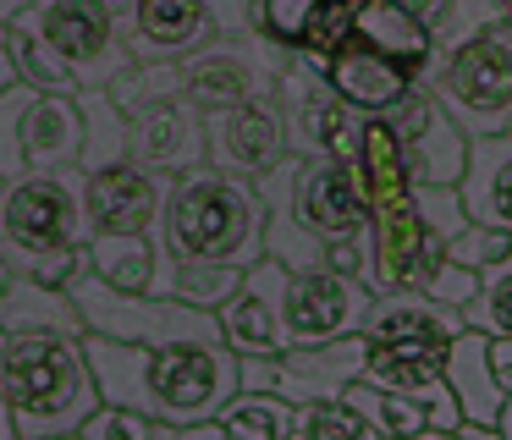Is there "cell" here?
Masks as SVG:
<instances>
[{
  "label": "cell",
  "mask_w": 512,
  "mask_h": 440,
  "mask_svg": "<svg viewBox=\"0 0 512 440\" xmlns=\"http://www.w3.org/2000/svg\"><path fill=\"white\" fill-rule=\"evenodd\" d=\"M254 193L265 209V259H276L281 270L358 275V231L369 220V204L342 154H287L254 176Z\"/></svg>",
  "instance_id": "obj_1"
},
{
  "label": "cell",
  "mask_w": 512,
  "mask_h": 440,
  "mask_svg": "<svg viewBox=\"0 0 512 440\" xmlns=\"http://www.w3.org/2000/svg\"><path fill=\"white\" fill-rule=\"evenodd\" d=\"M78 347L100 402L133 407L171 429L215 418L237 391V352L226 341H111L83 330Z\"/></svg>",
  "instance_id": "obj_2"
},
{
  "label": "cell",
  "mask_w": 512,
  "mask_h": 440,
  "mask_svg": "<svg viewBox=\"0 0 512 440\" xmlns=\"http://www.w3.org/2000/svg\"><path fill=\"white\" fill-rule=\"evenodd\" d=\"M160 242L171 259H210L248 270L265 259V209L248 176H226L215 165L171 176L160 198Z\"/></svg>",
  "instance_id": "obj_3"
},
{
  "label": "cell",
  "mask_w": 512,
  "mask_h": 440,
  "mask_svg": "<svg viewBox=\"0 0 512 440\" xmlns=\"http://www.w3.org/2000/svg\"><path fill=\"white\" fill-rule=\"evenodd\" d=\"M0 391L12 402L17 440L72 435L100 407L78 336H6L0 341Z\"/></svg>",
  "instance_id": "obj_4"
},
{
  "label": "cell",
  "mask_w": 512,
  "mask_h": 440,
  "mask_svg": "<svg viewBox=\"0 0 512 440\" xmlns=\"http://www.w3.org/2000/svg\"><path fill=\"white\" fill-rule=\"evenodd\" d=\"M468 220L457 187H413L386 209H369L358 231V281L369 292H419L446 259V237Z\"/></svg>",
  "instance_id": "obj_5"
},
{
  "label": "cell",
  "mask_w": 512,
  "mask_h": 440,
  "mask_svg": "<svg viewBox=\"0 0 512 440\" xmlns=\"http://www.w3.org/2000/svg\"><path fill=\"white\" fill-rule=\"evenodd\" d=\"M419 88L463 138L507 132L512 127V28L490 22L474 39L452 44V50H435Z\"/></svg>",
  "instance_id": "obj_6"
},
{
  "label": "cell",
  "mask_w": 512,
  "mask_h": 440,
  "mask_svg": "<svg viewBox=\"0 0 512 440\" xmlns=\"http://www.w3.org/2000/svg\"><path fill=\"white\" fill-rule=\"evenodd\" d=\"M83 165L61 171H28L0 182V259L6 270L23 275L34 259L61 248H83Z\"/></svg>",
  "instance_id": "obj_7"
},
{
  "label": "cell",
  "mask_w": 512,
  "mask_h": 440,
  "mask_svg": "<svg viewBox=\"0 0 512 440\" xmlns=\"http://www.w3.org/2000/svg\"><path fill=\"white\" fill-rule=\"evenodd\" d=\"M78 319L89 336H111V341H221L210 308H188L177 297H155V292H116L100 275L83 270L67 286Z\"/></svg>",
  "instance_id": "obj_8"
},
{
  "label": "cell",
  "mask_w": 512,
  "mask_h": 440,
  "mask_svg": "<svg viewBox=\"0 0 512 440\" xmlns=\"http://www.w3.org/2000/svg\"><path fill=\"white\" fill-rule=\"evenodd\" d=\"M6 28H23V33H34L39 44H50V50L78 72L83 88H105L127 61H133L105 0H28L23 11L6 17Z\"/></svg>",
  "instance_id": "obj_9"
},
{
  "label": "cell",
  "mask_w": 512,
  "mask_h": 440,
  "mask_svg": "<svg viewBox=\"0 0 512 440\" xmlns=\"http://www.w3.org/2000/svg\"><path fill=\"white\" fill-rule=\"evenodd\" d=\"M287 61V50H276L270 39H259L254 28H226L215 33L210 44H199L193 55L177 61V83L193 105L210 116V110L243 105V99H259L276 88V72Z\"/></svg>",
  "instance_id": "obj_10"
},
{
  "label": "cell",
  "mask_w": 512,
  "mask_h": 440,
  "mask_svg": "<svg viewBox=\"0 0 512 440\" xmlns=\"http://www.w3.org/2000/svg\"><path fill=\"white\" fill-rule=\"evenodd\" d=\"M248 0H127L122 44L133 61H182L215 33L243 28Z\"/></svg>",
  "instance_id": "obj_11"
},
{
  "label": "cell",
  "mask_w": 512,
  "mask_h": 440,
  "mask_svg": "<svg viewBox=\"0 0 512 440\" xmlns=\"http://www.w3.org/2000/svg\"><path fill=\"white\" fill-rule=\"evenodd\" d=\"M270 99H276L281 132H287V154H298V160H314V154H342V160H347L358 110L336 99V88L320 77V66H309L303 55H287L281 72H276Z\"/></svg>",
  "instance_id": "obj_12"
},
{
  "label": "cell",
  "mask_w": 512,
  "mask_h": 440,
  "mask_svg": "<svg viewBox=\"0 0 512 440\" xmlns=\"http://www.w3.org/2000/svg\"><path fill=\"white\" fill-rule=\"evenodd\" d=\"M369 297L375 292L347 270H287V286H281V347H314V341L358 336Z\"/></svg>",
  "instance_id": "obj_13"
},
{
  "label": "cell",
  "mask_w": 512,
  "mask_h": 440,
  "mask_svg": "<svg viewBox=\"0 0 512 440\" xmlns=\"http://www.w3.org/2000/svg\"><path fill=\"white\" fill-rule=\"evenodd\" d=\"M127 160L160 176H182L193 165H204V110L182 88L127 110Z\"/></svg>",
  "instance_id": "obj_14"
},
{
  "label": "cell",
  "mask_w": 512,
  "mask_h": 440,
  "mask_svg": "<svg viewBox=\"0 0 512 440\" xmlns=\"http://www.w3.org/2000/svg\"><path fill=\"white\" fill-rule=\"evenodd\" d=\"M276 160H287V132H281V116H276V99L270 94L204 116V165L254 182Z\"/></svg>",
  "instance_id": "obj_15"
},
{
  "label": "cell",
  "mask_w": 512,
  "mask_h": 440,
  "mask_svg": "<svg viewBox=\"0 0 512 440\" xmlns=\"http://www.w3.org/2000/svg\"><path fill=\"white\" fill-rule=\"evenodd\" d=\"M386 121H391V132H397V143H402V160H408V182L413 187H457L468 138L430 105L424 88H413L402 105H391Z\"/></svg>",
  "instance_id": "obj_16"
},
{
  "label": "cell",
  "mask_w": 512,
  "mask_h": 440,
  "mask_svg": "<svg viewBox=\"0 0 512 440\" xmlns=\"http://www.w3.org/2000/svg\"><path fill=\"white\" fill-rule=\"evenodd\" d=\"M281 286H287V270L276 259H254L237 292L215 308V330L237 358H276L281 352Z\"/></svg>",
  "instance_id": "obj_17"
},
{
  "label": "cell",
  "mask_w": 512,
  "mask_h": 440,
  "mask_svg": "<svg viewBox=\"0 0 512 440\" xmlns=\"http://www.w3.org/2000/svg\"><path fill=\"white\" fill-rule=\"evenodd\" d=\"M171 176L144 171L138 160H116L83 171V226L94 231H149L160 226V198Z\"/></svg>",
  "instance_id": "obj_18"
},
{
  "label": "cell",
  "mask_w": 512,
  "mask_h": 440,
  "mask_svg": "<svg viewBox=\"0 0 512 440\" xmlns=\"http://www.w3.org/2000/svg\"><path fill=\"white\" fill-rule=\"evenodd\" d=\"M314 66H320V77L336 88V99L353 105L358 116H386L391 105H402V99L419 88V77H413L408 66H397L391 55L369 50L353 33H342Z\"/></svg>",
  "instance_id": "obj_19"
},
{
  "label": "cell",
  "mask_w": 512,
  "mask_h": 440,
  "mask_svg": "<svg viewBox=\"0 0 512 440\" xmlns=\"http://www.w3.org/2000/svg\"><path fill=\"white\" fill-rule=\"evenodd\" d=\"M353 22V0H248V28L276 50L320 61Z\"/></svg>",
  "instance_id": "obj_20"
},
{
  "label": "cell",
  "mask_w": 512,
  "mask_h": 440,
  "mask_svg": "<svg viewBox=\"0 0 512 440\" xmlns=\"http://www.w3.org/2000/svg\"><path fill=\"white\" fill-rule=\"evenodd\" d=\"M358 374H364V336H336V341H314V347L276 352V396L292 407L342 396Z\"/></svg>",
  "instance_id": "obj_21"
},
{
  "label": "cell",
  "mask_w": 512,
  "mask_h": 440,
  "mask_svg": "<svg viewBox=\"0 0 512 440\" xmlns=\"http://www.w3.org/2000/svg\"><path fill=\"white\" fill-rule=\"evenodd\" d=\"M342 396L375 424L380 440H408V435H419V429H457L463 424V413H457L446 385L441 391H380V385L353 380Z\"/></svg>",
  "instance_id": "obj_22"
},
{
  "label": "cell",
  "mask_w": 512,
  "mask_h": 440,
  "mask_svg": "<svg viewBox=\"0 0 512 440\" xmlns=\"http://www.w3.org/2000/svg\"><path fill=\"white\" fill-rule=\"evenodd\" d=\"M457 198H463L468 220L512 231V127L468 138L463 149V176H457Z\"/></svg>",
  "instance_id": "obj_23"
},
{
  "label": "cell",
  "mask_w": 512,
  "mask_h": 440,
  "mask_svg": "<svg viewBox=\"0 0 512 440\" xmlns=\"http://www.w3.org/2000/svg\"><path fill=\"white\" fill-rule=\"evenodd\" d=\"M17 143H23V176L28 171H61V165H78L83 121H78L72 94H28L23 121H17Z\"/></svg>",
  "instance_id": "obj_24"
},
{
  "label": "cell",
  "mask_w": 512,
  "mask_h": 440,
  "mask_svg": "<svg viewBox=\"0 0 512 440\" xmlns=\"http://www.w3.org/2000/svg\"><path fill=\"white\" fill-rule=\"evenodd\" d=\"M446 347L452 341L430 336H364V385L380 391H441Z\"/></svg>",
  "instance_id": "obj_25"
},
{
  "label": "cell",
  "mask_w": 512,
  "mask_h": 440,
  "mask_svg": "<svg viewBox=\"0 0 512 440\" xmlns=\"http://www.w3.org/2000/svg\"><path fill=\"white\" fill-rule=\"evenodd\" d=\"M347 165H353V182H358L369 209H386V204L413 193L408 160H402V143H397L386 116H358L353 143H347Z\"/></svg>",
  "instance_id": "obj_26"
},
{
  "label": "cell",
  "mask_w": 512,
  "mask_h": 440,
  "mask_svg": "<svg viewBox=\"0 0 512 440\" xmlns=\"http://www.w3.org/2000/svg\"><path fill=\"white\" fill-rule=\"evenodd\" d=\"M347 33L364 39L369 50L391 55L397 66H408L419 83H424V72H430V61H435L430 28H424L419 17H408L397 0H353V22H347Z\"/></svg>",
  "instance_id": "obj_27"
},
{
  "label": "cell",
  "mask_w": 512,
  "mask_h": 440,
  "mask_svg": "<svg viewBox=\"0 0 512 440\" xmlns=\"http://www.w3.org/2000/svg\"><path fill=\"white\" fill-rule=\"evenodd\" d=\"M0 336H83V319L72 292L34 275H12L0 286Z\"/></svg>",
  "instance_id": "obj_28"
},
{
  "label": "cell",
  "mask_w": 512,
  "mask_h": 440,
  "mask_svg": "<svg viewBox=\"0 0 512 440\" xmlns=\"http://www.w3.org/2000/svg\"><path fill=\"white\" fill-rule=\"evenodd\" d=\"M89 253V275H100L116 292H149L155 281V264L166 259V242H160V226L149 231H94L83 242Z\"/></svg>",
  "instance_id": "obj_29"
},
{
  "label": "cell",
  "mask_w": 512,
  "mask_h": 440,
  "mask_svg": "<svg viewBox=\"0 0 512 440\" xmlns=\"http://www.w3.org/2000/svg\"><path fill=\"white\" fill-rule=\"evenodd\" d=\"M441 385L452 391L463 424H490L501 407V385L485 363V336L479 330H457L452 347H446V369H441Z\"/></svg>",
  "instance_id": "obj_30"
},
{
  "label": "cell",
  "mask_w": 512,
  "mask_h": 440,
  "mask_svg": "<svg viewBox=\"0 0 512 440\" xmlns=\"http://www.w3.org/2000/svg\"><path fill=\"white\" fill-rule=\"evenodd\" d=\"M463 330V314L424 292H375L369 314L358 325V336H430V341H452Z\"/></svg>",
  "instance_id": "obj_31"
},
{
  "label": "cell",
  "mask_w": 512,
  "mask_h": 440,
  "mask_svg": "<svg viewBox=\"0 0 512 440\" xmlns=\"http://www.w3.org/2000/svg\"><path fill=\"white\" fill-rule=\"evenodd\" d=\"M72 105H78V121H83V149H78L83 171L127 160V116L111 105V94L105 88H78Z\"/></svg>",
  "instance_id": "obj_32"
},
{
  "label": "cell",
  "mask_w": 512,
  "mask_h": 440,
  "mask_svg": "<svg viewBox=\"0 0 512 440\" xmlns=\"http://www.w3.org/2000/svg\"><path fill=\"white\" fill-rule=\"evenodd\" d=\"M215 424L226 429V440H287L292 402H281L276 391H232L215 407Z\"/></svg>",
  "instance_id": "obj_33"
},
{
  "label": "cell",
  "mask_w": 512,
  "mask_h": 440,
  "mask_svg": "<svg viewBox=\"0 0 512 440\" xmlns=\"http://www.w3.org/2000/svg\"><path fill=\"white\" fill-rule=\"evenodd\" d=\"M6 55H12L17 83H28L34 94H78L83 88L78 72H72L50 44H39L34 33H23V28H6Z\"/></svg>",
  "instance_id": "obj_34"
},
{
  "label": "cell",
  "mask_w": 512,
  "mask_h": 440,
  "mask_svg": "<svg viewBox=\"0 0 512 440\" xmlns=\"http://www.w3.org/2000/svg\"><path fill=\"white\" fill-rule=\"evenodd\" d=\"M287 440H380V435L347 396H325V402H298L292 407Z\"/></svg>",
  "instance_id": "obj_35"
},
{
  "label": "cell",
  "mask_w": 512,
  "mask_h": 440,
  "mask_svg": "<svg viewBox=\"0 0 512 440\" xmlns=\"http://www.w3.org/2000/svg\"><path fill=\"white\" fill-rule=\"evenodd\" d=\"M243 270L237 264H210V259H171V297L188 308H221L237 292Z\"/></svg>",
  "instance_id": "obj_36"
},
{
  "label": "cell",
  "mask_w": 512,
  "mask_h": 440,
  "mask_svg": "<svg viewBox=\"0 0 512 440\" xmlns=\"http://www.w3.org/2000/svg\"><path fill=\"white\" fill-rule=\"evenodd\" d=\"M463 330H479V336H512V264L479 275L474 297L463 308Z\"/></svg>",
  "instance_id": "obj_37"
},
{
  "label": "cell",
  "mask_w": 512,
  "mask_h": 440,
  "mask_svg": "<svg viewBox=\"0 0 512 440\" xmlns=\"http://www.w3.org/2000/svg\"><path fill=\"white\" fill-rule=\"evenodd\" d=\"M446 259L474 270V275H490V270H501V264H512V231L485 226V220H463V226L446 237Z\"/></svg>",
  "instance_id": "obj_38"
},
{
  "label": "cell",
  "mask_w": 512,
  "mask_h": 440,
  "mask_svg": "<svg viewBox=\"0 0 512 440\" xmlns=\"http://www.w3.org/2000/svg\"><path fill=\"white\" fill-rule=\"evenodd\" d=\"M171 88H182L177 83V61H127L122 72L105 83V94H111V105L127 116V110H138L144 99L171 94Z\"/></svg>",
  "instance_id": "obj_39"
},
{
  "label": "cell",
  "mask_w": 512,
  "mask_h": 440,
  "mask_svg": "<svg viewBox=\"0 0 512 440\" xmlns=\"http://www.w3.org/2000/svg\"><path fill=\"white\" fill-rule=\"evenodd\" d=\"M72 435H78V440H171V424H155V418L133 413V407L100 402L78 429H72Z\"/></svg>",
  "instance_id": "obj_40"
},
{
  "label": "cell",
  "mask_w": 512,
  "mask_h": 440,
  "mask_svg": "<svg viewBox=\"0 0 512 440\" xmlns=\"http://www.w3.org/2000/svg\"><path fill=\"white\" fill-rule=\"evenodd\" d=\"M28 94H34L28 83L0 88V182H12V176H23V143H17V121H23Z\"/></svg>",
  "instance_id": "obj_41"
},
{
  "label": "cell",
  "mask_w": 512,
  "mask_h": 440,
  "mask_svg": "<svg viewBox=\"0 0 512 440\" xmlns=\"http://www.w3.org/2000/svg\"><path fill=\"white\" fill-rule=\"evenodd\" d=\"M474 286H479V275L474 270H463V264H452V259H441L430 270V281L419 286L424 297H435V303H446V308H463L468 297H474Z\"/></svg>",
  "instance_id": "obj_42"
},
{
  "label": "cell",
  "mask_w": 512,
  "mask_h": 440,
  "mask_svg": "<svg viewBox=\"0 0 512 440\" xmlns=\"http://www.w3.org/2000/svg\"><path fill=\"white\" fill-rule=\"evenodd\" d=\"M237 391H276V358H237Z\"/></svg>",
  "instance_id": "obj_43"
},
{
  "label": "cell",
  "mask_w": 512,
  "mask_h": 440,
  "mask_svg": "<svg viewBox=\"0 0 512 440\" xmlns=\"http://www.w3.org/2000/svg\"><path fill=\"white\" fill-rule=\"evenodd\" d=\"M485 363H490V374H496L501 396H507L512 391V336H485Z\"/></svg>",
  "instance_id": "obj_44"
},
{
  "label": "cell",
  "mask_w": 512,
  "mask_h": 440,
  "mask_svg": "<svg viewBox=\"0 0 512 440\" xmlns=\"http://www.w3.org/2000/svg\"><path fill=\"white\" fill-rule=\"evenodd\" d=\"M171 440H226V429L215 424V418H193V424L171 429Z\"/></svg>",
  "instance_id": "obj_45"
},
{
  "label": "cell",
  "mask_w": 512,
  "mask_h": 440,
  "mask_svg": "<svg viewBox=\"0 0 512 440\" xmlns=\"http://www.w3.org/2000/svg\"><path fill=\"white\" fill-rule=\"evenodd\" d=\"M402 11H408V17H419L424 28H435V17H441L446 11V0H397Z\"/></svg>",
  "instance_id": "obj_46"
},
{
  "label": "cell",
  "mask_w": 512,
  "mask_h": 440,
  "mask_svg": "<svg viewBox=\"0 0 512 440\" xmlns=\"http://www.w3.org/2000/svg\"><path fill=\"white\" fill-rule=\"evenodd\" d=\"M490 429H496V440H512V391L501 396V407H496V418H490Z\"/></svg>",
  "instance_id": "obj_47"
},
{
  "label": "cell",
  "mask_w": 512,
  "mask_h": 440,
  "mask_svg": "<svg viewBox=\"0 0 512 440\" xmlns=\"http://www.w3.org/2000/svg\"><path fill=\"white\" fill-rule=\"evenodd\" d=\"M17 72H12V55H6V22H0V88H12Z\"/></svg>",
  "instance_id": "obj_48"
},
{
  "label": "cell",
  "mask_w": 512,
  "mask_h": 440,
  "mask_svg": "<svg viewBox=\"0 0 512 440\" xmlns=\"http://www.w3.org/2000/svg\"><path fill=\"white\" fill-rule=\"evenodd\" d=\"M0 440H17V418H12V402L0 391Z\"/></svg>",
  "instance_id": "obj_49"
},
{
  "label": "cell",
  "mask_w": 512,
  "mask_h": 440,
  "mask_svg": "<svg viewBox=\"0 0 512 440\" xmlns=\"http://www.w3.org/2000/svg\"><path fill=\"white\" fill-rule=\"evenodd\" d=\"M457 440H496L490 424H457Z\"/></svg>",
  "instance_id": "obj_50"
},
{
  "label": "cell",
  "mask_w": 512,
  "mask_h": 440,
  "mask_svg": "<svg viewBox=\"0 0 512 440\" xmlns=\"http://www.w3.org/2000/svg\"><path fill=\"white\" fill-rule=\"evenodd\" d=\"M408 440H457V429H419V435H408Z\"/></svg>",
  "instance_id": "obj_51"
},
{
  "label": "cell",
  "mask_w": 512,
  "mask_h": 440,
  "mask_svg": "<svg viewBox=\"0 0 512 440\" xmlns=\"http://www.w3.org/2000/svg\"><path fill=\"white\" fill-rule=\"evenodd\" d=\"M6 281H12V270H6V259H0V286H6Z\"/></svg>",
  "instance_id": "obj_52"
},
{
  "label": "cell",
  "mask_w": 512,
  "mask_h": 440,
  "mask_svg": "<svg viewBox=\"0 0 512 440\" xmlns=\"http://www.w3.org/2000/svg\"><path fill=\"white\" fill-rule=\"evenodd\" d=\"M50 440H78V435H50Z\"/></svg>",
  "instance_id": "obj_53"
},
{
  "label": "cell",
  "mask_w": 512,
  "mask_h": 440,
  "mask_svg": "<svg viewBox=\"0 0 512 440\" xmlns=\"http://www.w3.org/2000/svg\"><path fill=\"white\" fill-rule=\"evenodd\" d=\"M0 341H6V336H0Z\"/></svg>",
  "instance_id": "obj_54"
}]
</instances>
